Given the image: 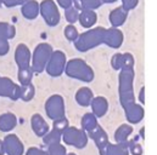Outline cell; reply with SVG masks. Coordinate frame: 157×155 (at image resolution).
Masks as SVG:
<instances>
[{
  "mask_svg": "<svg viewBox=\"0 0 157 155\" xmlns=\"http://www.w3.org/2000/svg\"><path fill=\"white\" fill-rule=\"evenodd\" d=\"M41 13H43V17L45 18V21L48 22L49 26H56L59 23L60 15H59V11H57L54 1H51V0L43 1V4H41Z\"/></svg>",
  "mask_w": 157,
  "mask_h": 155,
  "instance_id": "obj_10",
  "label": "cell"
},
{
  "mask_svg": "<svg viewBox=\"0 0 157 155\" xmlns=\"http://www.w3.org/2000/svg\"><path fill=\"white\" fill-rule=\"evenodd\" d=\"M26 155H46V152L41 150V149H39V148H34V147H32V148H29V149L27 150V154Z\"/></svg>",
  "mask_w": 157,
  "mask_h": 155,
  "instance_id": "obj_36",
  "label": "cell"
},
{
  "mask_svg": "<svg viewBox=\"0 0 157 155\" xmlns=\"http://www.w3.org/2000/svg\"><path fill=\"white\" fill-rule=\"evenodd\" d=\"M78 31L77 28L73 26V24H68L66 28H65V37L67 38V40L70 41H76L78 38Z\"/></svg>",
  "mask_w": 157,
  "mask_h": 155,
  "instance_id": "obj_29",
  "label": "cell"
},
{
  "mask_svg": "<svg viewBox=\"0 0 157 155\" xmlns=\"http://www.w3.org/2000/svg\"><path fill=\"white\" fill-rule=\"evenodd\" d=\"M128 154H129V149H128V142H127V143H116V144L109 143V146L106 147V149L104 150V153L101 155H128Z\"/></svg>",
  "mask_w": 157,
  "mask_h": 155,
  "instance_id": "obj_21",
  "label": "cell"
},
{
  "mask_svg": "<svg viewBox=\"0 0 157 155\" xmlns=\"http://www.w3.org/2000/svg\"><path fill=\"white\" fill-rule=\"evenodd\" d=\"M124 112H125L127 120L130 124H138L144 117V108L141 106H139V104H135V103L129 104L128 107H125Z\"/></svg>",
  "mask_w": 157,
  "mask_h": 155,
  "instance_id": "obj_14",
  "label": "cell"
},
{
  "mask_svg": "<svg viewBox=\"0 0 157 155\" xmlns=\"http://www.w3.org/2000/svg\"><path fill=\"white\" fill-rule=\"evenodd\" d=\"M66 66V55L62 51H52L48 63H46V73L51 77H60Z\"/></svg>",
  "mask_w": 157,
  "mask_h": 155,
  "instance_id": "obj_6",
  "label": "cell"
},
{
  "mask_svg": "<svg viewBox=\"0 0 157 155\" xmlns=\"http://www.w3.org/2000/svg\"><path fill=\"white\" fill-rule=\"evenodd\" d=\"M88 135H89L90 138L95 142V144H96V147H98V149H99V152H100V155H101L104 153V150L106 149V147L109 146V143H110L106 131H105L100 125H98V126L94 127L91 131H89Z\"/></svg>",
  "mask_w": 157,
  "mask_h": 155,
  "instance_id": "obj_11",
  "label": "cell"
},
{
  "mask_svg": "<svg viewBox=\"0 0 157 155\" xmlns=\"http://www.w3.org/2000/svg\"><path fill=\"white\" fill-rule=\"evenodd\" d=\"M5 154V150H4V143L2 141H0V155H4Z\"/></svg>",
  "mask_w": 157,
  "mask_h": 155,
  "instance_id": "obj_38",
  "label": "cell"
},
{
  "mask_svg": "<svg viewBox=\"0 0 157 155\" xmlns=\"http://www.w3.org/2000/svg\"><path fill=\"white\" fill-rule=\"evenodd\" d=\"M65 73L68 77L73 79H78L85 82H90L94 80V72L93 69L83 61L79 58L71 59L66 66H65Z\"/></svg>",
  "mask_w": 157,
  "mask_h": 155,
  "instance_id": "obj_2",
  "label": "cell"
},
{
  "mask_svg": "<svg viewBox=\"0 0 157 155\" xmlns=\"http://www.w3.org/2000/svg\"><path fill=\"white\" fill-rule=\"evenodd\" d=\"M61 138L63 139L66 144L73 146L79 149L84 148L88 143V136L85 131L76 128V127H70V126L61 133Z\"/></svg>",
  "mask_w": 157,
  "mask_h": 155,
  "instance_id": "obj_5",
  "label": "cell"
},
{
  "mask_svg": "<svg viewBox=\"0 0 157 155\" xmlns=\"http://www.w3.org/2000/svg\"><path fill=\"white\" fill-rule=\"evenodd\" d=\"M31 122H32V128H33V131H34V133L37 136L44 137L49 132V125H48V122L38 113L37 114H33Z\"/></svg>",
  "mask_w": 157,
  "mask_h": 155,
  "instance_id": "obj_17",
  "label": "cell"
},
{
  "mask_svg": "<svg viewBox=\"0 0 157 155\" xmlns=\"http://www.w3.org/2000/svg\"><path fill=\"white\" fill-rule=\"evenodd\" d=\"M67 127H68V120L66 117H61V119L54 120V127H52V130L62 133Z\"/></svg>",
  "mask_w": 157,
  "mask_h": 155,
  "instance_id": "obj_30",
  "label": "cell"
},
{
  "mask_svg": "<svg viewBox=\"0 0 157 155\" xmlns=\"http://www.w3.org/2000/svg\"><path fill=\"white\" fill-rule=\"evenodd\" d=\"M0 96L16 101L20 98V86L9 78L0 77Z\"/></svg>",
  "mask_w": 157,
  "mask_h": 155,
  "instance_id": "obj_8",
  "label": "cell"
},
{
  "mask_svg": "<svg viewBox=\"0 0 157 155\" xmlns=\"http://www.w3.org/2000/svg\"><path fill=\"white\" fill-rule=\"evenodd\" d=\"M104 42H105L106 45H109L110 47L118 49V47L122 45V42H123V34H122V32H119L116 28L106 29Z\"/></svg>",
  "mask_w": 157,
  "mask_h": 155,
  "instance_id": "obj_15",
  "label": "cell"
},
{
  "mask_svg": "<svg viewBox=\"0 0 157 155\" xmlns=\"http://www.w3.org/2000/svg\"><path fill=\"white\" fill-rule=\"evenodd\" d=\"M43 141L44 143L49 147V146H52V144H59L61 142V133L55 131V130H51L49 131L44 137H43Z\"/></svg>",
  "mask_w": 157,
  "mask_h": 155,
  "instance_id": "obj_27",
  "label": "cell"
},
{
  "mask_svg": "<svg viewBox=\"0 0 157 155\" xmlns=\"http://www.w3.org/2000/svg\"><path fill=\"white\" fill-rule=\"evenodd\" d=\"M82 130L85 131V132H89L91 131L94 127H96L99 125L98 120H96V116L94 115L93 113H86L85 115L82 117Z\"/></svg>",
  "mask_w": 157,
  "mask_h": 155,
  "instance_id": "obj_24",
  "label": "cell"
},
{
  "mask_svg": "<svg viewBox=\"0 0 157 155\" xmlns=\"http://www.w3.org/2000/svg\"><path fill=\"white\" fill-rule=\"evenodd\" d=\"M51 53H52V49L49 44L43 42L37 46V49L34 50L32 64H31V69L33 73H41L44 70Z\"/></svg>",
  "mask_w": 157,
  "mask_h": 155,
  "instance_id": "obj_4",
  "label": "cell"
},
{
  "mask_svg": "<svg viewBox=\"0 0 157 155\" xmlns=\"http://www.w3.org/2000/svg\"><path fill=\"white\" fill-rule=\"evenodd\" d=\"M15 59L20 69L23 68H31V52L29 49L25 44H20L16 49Z\"/></svg>",
  "mask_w": 157,
  "mask_h": 155,
  "instance_id": "obj_13",
  "label": "cell"
},
{
  "mask_svg": "<svg viewBox=\"0 0 157 155\" xmlns=\"http://www.w3.org/2000/svg\"><path fill=\"white\" fill-rule=\"evenodd\" d=\"M127 18V11L123 7H117L110 13V22L113 27H119L124 23Z\"/></svg>",
  "mask_w": 157,
  "mask_h": 155,
  "instance_id": "obj_23",
  "label": "cell"
},
{
  "mask_svg": "<svg viewBox=\"0 0 157 155\" xmlns=\"http://www.w3.org/2000/svg\"><path fill=\"white\" fill-rule=\"evenodd\" d=\"M2 143H4V150L7 155H23L25 152L23 144L16 135H7L2 141Z\"/></svg>",
  "mask_w": 157,
  "mask_h": 155,
  "instance_id": "obj_9",
  "label": "cell"
},
{
  "mask_svg": "<svg viewBox=\"0 0 157 155\" xmlns=\"http://www.w3.org/2000/svg\"><path fill=\"white\" fill-rule=\"evenodd\" d=\"M94 96H93V91L89 87H82L79 88L76 93V101L79 106L82 107H88L90 106L91 101H93Z\"/></svg>",
  "mask_w": 157,
  "mask_h": 155,
  "instance_id": "obj_18",
  "label": "cell"
},
{
  "mask_svg": "<svg viewBox=\"0 0 157 155\" xmlns=\"http://www.w3.org/2000/svg\"><path fill=\"white\" fill-rule=\"evenodd\" d=\"M139 101L141 102V104H145V87H143V88H141V91H140Z\"/></svg>",
  "mask_w": 157,
  "mask_h": 155,
  "instance_id": "obj_37",
  "label": "cell"
},
{
  "mask_svg": "<svg viewBox=\"0 0 157 155\" xmlns=\"http://www.w3.org/2000/svg\"><path fill=\"white\" fill-rule=\"evenodd\" d=\"M34 93H36V88H34V85H32V82L28 85L20 86V98L22 101L29 102L34 97Z\"/></svg>",
  "mask_w": 157,
  "mask_h": 155,
  "instance_id": "obj_25",
  "label": "cell"
},
{
  "mask_svg": "<svg viewBox=\"0 0 157 155\" xmlns=\"http://www.w3.org/2000/svg\"><path fill=\"white\" fill-rule=\"evenodd\" d=\"M105 28H95L91 29L82 35H78V38L76 40V47L79 51H88L91 47H95L98 45H100L101 42H104L105 38Z\"/></svg>",
  "mask_w": 157,
  "mask_h": 155,
  "instance_id": "obj_3",
  "label": "cell"
},
{
  "mask_svg": "<svg viewBox=\"0 0 157 155\" xmlns=\"http://www.w3.org/2000/svg\"><path fill=\"white\" fill-rule=\"evenodd\" d=\"M78 20L84 28H90L96 23L98 16L93 10H83L78 15Z\"/></svg>",
  "mask_w": 157,
  "mask_h": 155,
  "instance_id": "obj_19",
  "label": "cell"
},
{
  "mask_svg": "<svg viewBox=\"0 0 157 155\" xmlns=\"http://www.w3.org/2000/svg\"><path fill=\"white\" fill-rule=\"evenodd\" d=\"M133 66H134V57L129 52L123 53V68H133Z\"/></svg>",
  "mask_w": 157,
  "mask_h": 155,
  "instance_id": "obj_35",
  "label": "cell"
},
{
  "mask_svg": "<svg viewBox=\"0 0 157 155\" xmlns=\"http://www.w3.org/2000/svg\"><path fill=\"white\" fill-rule=\"evenodd\" d=\"M91 109H93V114L96 116V117H101L107 113V109H109V102L105 97H101V96H98V97H94L91 103Z\"/></svg>",
  "mask_w": 157,
  "mask_h": 155,
  "instance_id": "obj_16",
  "label": "cell"
},
{
  "mask_svg": "<svg viewBox=\"0 0 157 155\" xmlns=\"http://www.w3.org/2000/svg\"><path fill=\"white\" fill-rule=\"evenodd\" d=\"M16 31L12 26L9 23H0V56H4L9 52V42L7 39H11L15 37Z\"/></svg>",
  "mask_w": 157,
  "mask_h": 155,
  "instance_id": "obj_12",
  "label": "cell"
},
{
  "mask_svg": "<svg viewBox=\"0 0 157 155\" xmlns=\"http://www.w3.org/2000/svg\"><path fill=\"white\" fill-rule=\"evenodd\" d=\"M111 64H112V68L119 70L123 68V53H116L112 59H111Z\"/></svg>",
  "mask_w": 157,
  "mask_h": 155,
  "instance_id": "obj_32",
  "label": "cell"
},
{
  "mask_svg": "<svg viewBox=\"0 0 157 155\" xmlns=\"http://www.w3.org/2000/svg\"><path fill=\"white\" fill-rule=\"evenodd\" d=\"M16 115L12 113H4L0 115V131L9 132L16 126Z\"/></svg>",
  "mask_w": 157,
  "mask_h": 155,
  "instance_id": "obj_20",
  "label": "cell"
},
{
  "mask_svg": "<svg viewBox=\"0 0 157 155\" xmlns=\"http://www.w3.org/2000/svg\"><path fill=\"white\" fill-rule=\"evenodd\" d=\"M133 132V126L128 124H123L118 127L115 132V141L116 143H127L129 136Z\"/></svg>",
  "mask_w": 157,
  "mask_h": 155,
  "instance_id": "obj_22",
  "label": "cell"
},
{
  "mask_svg": "<svg viewBox=\"0 0 157 155\" xmlns=\"http://www.w3.org/2000/svg\"><path fill=\"white\" fill-rule=\"evenodd\" d=\"M32 78H33V72H32L31 68L18 69V81H20L21 86L31 84L32 82Z\"/></svg>",
  "mask_w": 157,
  "mask_h": 155,
  "instance_id": "obj_28",
  "label": "cell"
},
{
  "mask_svg": "<svg viewBox=\"0 0 157 155\" xmlns=\"http://www.w3.org/2000/svg\"><path fill=\"white\" fill-rule=\"evenodd\" d=\"M133 80L134 70L133 68H123L119 73V99L123 109L134 102V91H133Z\"/></svg>",
  "mask_w": 157,
  "mask_h": 155,
  "instance_id": "obj_1",
  "label": "cell"
},
{
  "mask_svg": "<svg viewBox=\"0 0 157 155\" xmlns=\"http://www.w3.org/2000/svg\"><path fill=\"white\" fill-rule=\"evenodd\" d=\"M66 18L70 23H75L78 20V12L75 7H68L66 11Z\"/></svg>",
  "mask_w": 157,
  "mask_h": 155,
  "instance_id": "obj_34",
  "label": "cell"
},
{
  "mask_svg": "<svg viewBox=\"0 0 157 155\" xmlns=\"http://www.w3.org/2000/svg\"><path fill=\"white\" fill-rule=\"evenodd\" d=\"M67 155H76L75 153H70V154H67Z\"/></svg>",
  "mask_w": 157,
  "mask_h": 155,
  "instance_id": "obj_39",
  "label": "cell"
},
{
  "mask_svg": "<svg viewBox=\"0 0 157 155\" xmlns=\"http://www.w3.org/2000/svg\"><path fill=\"white\" fill-rule=\"evenodd\" d=\"M22 13L25 17L32 20V18H36L37 15H38V4L36 1H29L27 2L23 7H22Z\"/></svg>",
  "mask_w": 157,
  "mask_h": 155,
  "instance_id": "obj_26",
  "label": "cell"
},
{
  "mask_svg": "<svg viewBox=\"0 0 157 155\" xmlns=\"http://www.w3.org/2000/svg\"><path fill=\"white\" fill-rule=\"evenodd\" d=\"M46 155H66V148L62 144H52L49 146Z\"/></svg>",
  "mask_w": 157,
  "mask_h": 155,
  "instance_id": "obj_31",
  "label": "cell"
},
{
  "mask_svg": "<svg viewBox=\"0 0 157 155\" xmlns=\"http://www.w3.org/2000/svg\"><path fill=\"white\" fill-rule=\"evenodd\" d=\"M45 112L48 116L54 121L65 117V102L60 95H52L45 103Z\"/></svg>",
  "mask_w": 157,
  "mask_h": 155,
  "instance_id": "obj_7",
  "label": "cell"
},
{
  "mask_svg": "<svg viewBox=\"0 0 157 155\" xmlns=\"http://www.w3.org/2000/svg\"><path fill=\"white\" fill-rule=\"evenodd\" d=\"M128 149L132 152L133 155H141L143 154V147L138 143H135L134 141L128 142Z\"/></svg>",
  "mask_w": 157,
  "mask_h": 155,
  "instance_id": "obj_33",
  "label": "cell"
}]
</instances>
